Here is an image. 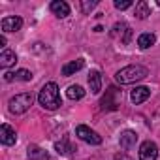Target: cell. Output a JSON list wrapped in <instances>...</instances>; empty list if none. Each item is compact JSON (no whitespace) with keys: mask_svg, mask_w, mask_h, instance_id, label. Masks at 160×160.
<instances>
[{"mask_svg":"<svg viewBox=\"0 0 160 160\" xmlns=\"http://www.w3.org/2000/svg\"><path fill=\"white\" fill-rule=\"evenodd\" d=\"M147 75H149V70L145 66H141V64H130V66L121 68L115 73V79H117V83H121V85H132L136 81L145 79Z\"/></svg>","mask_w":160,"mask_h":160,"instance_id":"7a4b0ae2","label":"cell"},{"mask_svg":"<svg viewBox=\"0 0 160 160\" xmlns=\"http://www.w3.org/2000/svg\"><path fill=\"white\" fill-rule=\"evenodd\" d=\"M0 27H2L4 32H17V30H21V27H23V19L17 17V15H10V17H4V19H2Z\"/></svg>","mask_w":160,"mask_h":160,"instance_id":"52a82bcc","label":"cell"},{"mask_svg":"<svg viewBox=\"0 0 160 160\" xmlns=\"http://www.w3.org/2000/svg\"><path fill=\"white\" fill-rule=\"evenodd\" d=\"M66 96L70 100H81L85 96V91H83V87H79V85H70L68 91H66Z\"/></svg>","mask_w":160,"mask_h":160,"instance_id":"ffe728a7","label":"cell"},{"mask_svg":"<svg viewBox=\"0 0 160 160\" xmlns=\"http://www.w3.org/2000/svg\"><path fill=\"white\" fill-rule=\"evenodd\" d=\"M85 66V60L83 58H77V60H72V62H68V64H64L62 66V75H73V73H77L79 70H81Z\"/></svg>","mask_w":160,"mask_h":160,"instance_id":"5bb4252c","label":"cell"},{"mask_svg":"<svg viewBox=\"0 0 160 160\" xmlns=\"http://www.w3.org/2000/svg\"><path fill=\"white\" fill-rule=\"evenodd\" d=\"M154 42H156L154 34L145 32V34H139V38H138V47H139V49H149V47L154 45Z\"/></svg>","mask_w":160,"mask_h":160,"instance_id":"ac0fdd59","label":"cell"},{"mask_svg":"<svg viewBox=\"0 0 160 160\" xmlns=\"http://www.w3.org/2000/svg\"><path fill=\"white\" fill-rule=\"evenodd\" d=\"M121 98H122L121 91L115 89V87H109L108 92H106V96L102 98L100 106H102V109H117V106L121 104Z\"/></svg>","mask_w":160,"mask_h":160,"instance_id":"5b68a950","label":"cell"},{"mask_svg":"<svg viewBox=\"0 0 160 160\" xmlns=\"http://www.w3.org/2000/svg\"><path fill=\"white\" fill-rule=\"evenodd\" d=\"M51 12L57 15V17H68L70 15V6L66 2H62V0H55V2H51Z\"/></svg>","mask_w":160,"mask_h":160,"instance_id":"9a60e30c","label":"cell"},{"mask_svg":"<svg viewBox=\"0 0 160 160\" xmlns=\"http://www.w3.org/2000/svg\"><path fill=\"white\" fill-rule=\"evenodd\" d=\"M158 158V147L154 141H143L139 147V160H156Z\"/></svg>","mask_w":160,"mask_h":160,"instance_id":"8992f818","label":"cell"},{"mask_svg":"<svg viewBox=\"0 0 160 160\" xmlns=\"http://www.w3.org/2000/svg\"><path fill=\"white\" fill-rule=\"evenodd\" d=\"M55 151L58 152V154H66V156H70L75 149L70 145V141H68V138H62L60 141H57L55 143Z\"/></svg>","mask_w":160,"mask_h":160,"instance_id":"d6986e66","label":"cell"},{"mask_svg":"<svg viewBox=\"0 0 160 160\" xmlns=\"http://www.w3.org/2000/svg\"><path fill=\"white\" fill-rule=\"evenodd\" d=\"M15 62H17V55H15L13 51L4 49L2 53H0V66H2V68H10V66H13Z\"/></svg>","mask_w":160,"mask_h":160,"instance_id":"2e32d148","label":"cell"},{"mask_svg":"<svg viewBox=\"0 0 160 160\" xmlns=\"http://www.w3.org/2000/svg\"><path fill=\"white\" fill-rule=\"evenodd\" d=\"M136 141H138V134H136L134 130H124V132H121L119 143H121L122 149H132V147L136 145Z\"/></svg>","mask_w":160,"mask_h":160,"instance_id":"7c38bea8","label":"cell"},{"mask_svg":"<svg viewBox=\"0 0 160 160\" xmlns=\"http://www.w3.org/2000/svg\"><path fill=\"white\" fill-rule=\"evenodd\" d=\"M149 96H151V89L149 87H136L130 92V100L134 104H143L145 100H149Z\"/></svg>","mask_w":160,"mask_h":160,"instance_id":"8fae6325","label":"cell"},{"mask_svg":"<svg viewBox=\"0 0 160 160\" xmlns=\"http://www.w3.org/2000/svg\"><path fill=\"white\" fill-rule=\"evenodd\" d=\"M28 160H49V154L40 149L38 145H28V152H27Z\"/></svg>","mask_w":160,"mask_h":160,"instance_id":"e0dca14e","label":"cell"},{"mask_svg":"<svg viewBox=\"0 0 160 160\" xmlns=\"http://www.w3.org/2000/svg\"><path fill=\"white\" fill-rule=\"evenodd\" d=\"M0 47H6V38L0 36Z\"/></svg>","mask_w":160,"mask_h":160,"instance_id":"d4e9b609","label":"cell"},{"mask_svg":"<svg viewBox=\"0 0 160 160\" xmlns=\"http://www.w3.org/2000/svg\"><path fill=\"white\" fill-rule=\"evenodd\" d=\"M96 4H98V0H83L81 2V12L83 13H91Z\"/></svg>","mask_w":160,"mask_h":160,"instance_id":"7402d4cb","label":"cell"},{"mask_svg":"<svg viewBox=\"0 0 160 160\" xmlns=\"http://www.w3.org/2000/svg\"><path fill=\"white\" fill-rule=\"evenodd\" d=\"M32 102H34V94H32V92H21V94H15V96L8 102V108H10L12 113L21 115V113H25V111L30 109Z\"/></svg>","mask_w":160,"mask_h":160,"instance_id":"3957f363","label":"cell"},{"mask_svg":"<svg viewBox=\"0 0 160 160\" xmlns=\"http://www.w3.org/2000/svg\"><path fill=\"white\" fill-rule=\"evenodd\" d=\"M111 36L113 38H121V42L122 43H128L130 42V36H132V30H130V27L126 25V23H117L115 27H113V30H111Z\"/></svg>","mask_w":160,"mask_h":160,"instance_id":"ba28073f","label":"cell"},{"mask_svg":"<svg viewBox=\"0 0 160 160\" xmlns=\"http://www.w3.org/2000/svg\"><path fill=\"white\" fill-rule=\"evenodd\" d=\"M38 102L43 109H49V111L58 109L62 106V100H60V91H58L57 83H53V81L45 83L38 94Z\"/></svg>","mask_w":160,"mask_h":160,"instance_id":"6da1fadb","label":"cell"},{"mask_svg":"<svg viewBox=\"0 0 160 160\" xmlns=\"http://www.w3.org/2000/svg\"><path fill=\"white\" fill-rule=\"evenodd\" d=\"M89 87H91L92 94H98L102 91V73L98 70H91V73H89Z\"/></svg>","mask_w":160,"mask_h":160,"instance_id":"4fadbf2b","label":"cell"},{"mask_svg":"<svg viewBox=\"0 0 160 160\" xmlns=\"http://www.w3.org/2000/svg\"><path fill=\"white\" fill-rule=\"evenodd\" d=\"M132 4H134L132 0H115V8L117 10H128Z\"/></svg>","mask_w":160,"mask_h":160,"instance_id":"603a6c76","label":"cell"},{"mask_svg":"<svg viewBox=\"0 0 160 160\" xmlns=\"http://www.w3.org/2000/svg\"><path fill=\"white\" fill-rule=\"evenodd\" d=\"M149 15H151V8H149V4L145 2V0L138 2V4H136V17H138V19H147Z\"/></svg>","mask_w":160,"mask_h":160,"instance_id":"44dd1931","label":"cell"},{"mask_svg":"<svg viewBox=\"0 0 160 160\" xmlns=\"http://www.w3.org/2000/svg\"><path fill=\"white\" fill-rule=\"evenodd\" d=\"M0 141H2V145H8V147L17 141V134H15V130L10 124L0 126Z\"/></svg>","mask_w":160,"mask_h":160,"instance_id":"9c48e42d","label":"cell"},{"mask_svg":"<svg viewBox=\"0 0 160 160\" xmlns=\"http://www.w3.org/2000/svg\"><path fill=\"white\" fill-rule=\"evenodd\" d=\"M115 160H132V158L126 156L124 152H117V154H115Z\"/></svg>","mask_w":160,"mask_h":160,"instance_id":"cb8c5ba5","label":"cell"},{"mask_svg":"<svg viewBox=\"0 0 160 160\" xmlns=\"http://www.w3.org/2000/svg\"><path fill=\"white\" fill-rule=\"evenodd\" d=\"M4 79H6V81H30V79H32V72L21 68V70H17V72H8V73H4Z\"/></svg>","mask_w":160,"mask_h":160,"instance_id":"30bf717a","label":"cell"},{"mask_svg":"<svg viewBox=\"0 0 160 160\" xmlns=\"http://www.w3.org/2000/svg\"><path fill=\"white\" fill-rule=\"evenodd\" d=\"M158 6H160V0H158Z\"/></svg>","mask_w":160,"mask_h":160,"instance_id":"484cf974","label":"cell"},{"mask_svg":"<svg viewBox=\"0 0 160 160\" xmlns=\"http://www.w3.org/2000/svg\"><path fill=\"white\" fill-rule=\"evenodd\" d=\"M75 136H77L79 139H83L85 143H91V145H100V143H102V136H100L98 132L91 130V128L85 126V124H79V126L75 128Z\"/></svg>","mask_w":160,"mask_h":160,"instance_id":"277c9868","label":"cell"}]
</instances>
